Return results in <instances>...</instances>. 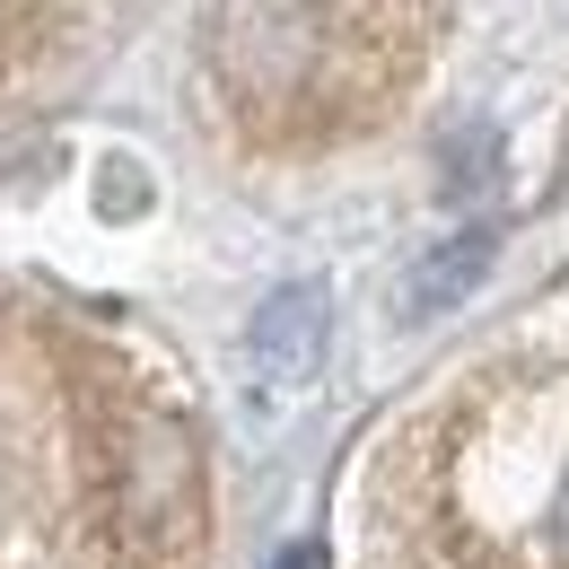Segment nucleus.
Instances as JSON below:
<instances>
[{
    "mask_svg": "<svg viewBox=\"0 0 569 569\" xmlns=\"http://www.w3.org/2000/svg\"><path fill=\"white\" fill-rule=\"evenodd\" d=\"M325 333H333V307H325V289H316V281H281L263 307H254V325H246V351H254V368H263V386L298 395V386L325 368Z\"/></svg>",
    "mask_w": 569,
    "mask_h": 569,
    "instance_id": "obj_3",
    "label": "nucleus"
},
{
    "mask_svg": "<svg viewBox=\"0 0 569 569\" xmlns=\"http://www.w3.org/2000/svg\"><path fill=\"white\" fill-rule=\"evenodd\" d=\"M281 569H325V552H316V543H298V552H289Z\"/></svg>",
    "mask_w": 569,
    "mask_h": 569,
    "instance_id": "obj_6",
    "label": "nucleus"
},
{
    "mask_svg": "<svg viewBox=\"0 0 569 569\" xmlns=\"http://www.w3.org/2000/svg\"><path fill=\"white\" fill-rule=\"evenodd\" d=\"M211 71L254 123H281V132H307L316 106H359L325 0H219Z\"/></svg>",
    "mask_w": 569,
    "mask_h": 569,
    "instance_id": "obj_1",
    "label": "nucleus"
},
{
    "mask_svg": "<svg viewBox=\"0 0 569 569\" xmlns=\"http://www.w3.org/2000/svg\"><path fill=\"white\" fill-rule=\"evenodd\" d=\"M106 526L123 569H193L202 561V447L176 412H114L106 421Z\"/></svg>",
    "mask_w": 569,
    "mask_h": 569,
    "instance_id": "obj_2",
    "label": "nucleus"
},
{
    "mask_svg": "<svg viewBox=\"0 0 569 569\" xmlns=\"http://www.w3.org/2000/svg\"><path fill=\"white\" fill-rule=\"evenodd\" d=\"M499 167V132L491 123H465V132H447L438 149V202H465V193H482Z\"/></svg>",
    "mask_w": 569,
    "mask_h": 569,
    "instance_id": "obj_5",
    "label": "nucleus"
},
{
    "mask_svg": "<svg viewBox=\"0 0 569 569\" xmlns=\"http://www.w3.org/2000/svg\"><path fill=\"white\" fill-rule=\"evenodd\" d=\"M491 254H499L491 228H456V237H438L421 263L403 272V316H412V325H429V316H456V307L482 289Z\"/></svg>",
    "mask_w": 569,
    "mask_h": 569,
    "instance_id": "obj_4",
    "label": "nucleus"
}]
</instances>
